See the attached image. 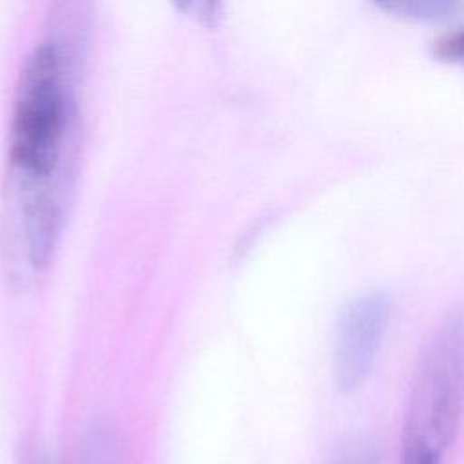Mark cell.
I'll use <instances>...</instances> for the list:
<instances>
[{"instance_id": "obj_6", "label": "cell", "mask_w": 464, "mask_h": 464, "mask_svg": "<svg viewBox=\"0 0 464 464\" xmlns=\"http://www.w3.org/2000/svg\"><path fill=\"white\" fill-rule=\"evenodd\" d=\"M381 450L373 440L355 439L346 442L332 459V464H379Z\"/></svg>"}, {"instance_id": "obj_2", "label": "cell", "mask_w": 464, "mask_h": 464, "mask_svg": "<svg viewBox=\"0 0 464 464\" xmlns=\"http://www.w3.org/2000/svg\"><path fill=\"white\" fill-rule=\"evenodd\" d=\"M63 129L62 63L54 45L45 44L24 67L11 127V158L29 181H44L56 169Z\"/></svg>"}, {"instance_id": "obj_1", "label": "cell", "mask_w": 464, "mask_h": 464, "mask_svg": "<svg viewBox=\"0 0 464 464\" xmlns=\"http://www.w3.org/2000/svg\"><path fill=\"white\" fill-rule=\"evenodd\" d=\"M464 410V306L450 310L417 361L402 428V444L444 455Z\"/></svg>"}, {"instance_id": "obj_9", "label": "cell", "mask_w": 464, "mask_h": 464, "mask_svg": "<svg viewBox=\"0 0 464 464\" xmlns=\"http://www.w3.org/2000/svg\"><path fill=\"white\" fill-rule=\"evenodd\" d=\"M34 464H53L45 455H40L38 459H34Z\"/></svg>"}, {"instance_id": "obj_7", "label": "cell", "mask_w": 464, "mask_h": 464, "mask_svg": "<svg viewBox=\"0 0 464 464\" xmlns=\"http://www.w3.org/2000/svg\"><path fill=\"white\" fill-rule=\"evenodd\" d=\"M433 54L442 62L464 67V27L440 36L433 45Z\"/></svg>"}, {"instance_id": "obj_5", "label": "cell", "mask_w": 464, "mask_h": 464, "mask_svg": "<svg viewBox=\"0 0 464 464\" xmlns=\"http://www.w3.org/2000/svg\"><path fill=\"white\" fill-rule=\"evenodd\" d=\"M381 9L395 13L397 16L415 18V20H435L446 18L459 9V4L440 2V0H413V2H386L379 4Z\"/></svg>"}, {"instance_id": "obj_3", "label": "cell", "mask_w": 464, "mask_h": 464, "mask_svg": "<svg viewBox=\"0 0 464 464\" xmlns=\"http://www.w3.org/2000/svg\"><path fill=\"white\" fill-rule=\"evenodd\" d=\"M392 303L384 292H366L352 299L337 324L334 377L341 392L361 388L370 377L390 323Z\"/></svg>"}, {"instance_id": "obj_4", "label": "cell", "mask_w": 464, "mask_h": 464, "mask_svg": "<svg viewBox=\"0 0 464 464\" xmlns=\"http://www.w3.org/2000/svg\"><path fill=\"white\" fill-rule=\"evenodd\" d=\"M72 464H125V455L109 428L92 426L80 439Z\"/></svg>"}, {"instance_id": "obj_8", "label": "cell", "mask_w": 464, "mask_h": 464, "mask_svg": "<svg viewBox=\"0 0 464 464\" xmlns=\"http://www.w3.org/2000/svg\"><path fill=\"white\" fill-rule=\"evenodd\" d=\"M442 453L415 444H402L401 464H440Z\"/></svg>"}]
</instances>
